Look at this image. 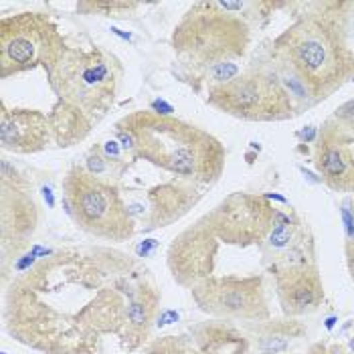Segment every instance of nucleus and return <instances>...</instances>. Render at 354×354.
<instances>
[{
  "label": "nucleus",
  "mask_w": 354,
  "mask_h": 354,
  "mask_svg": "<svg viewBox=\"0 0 354 354\" xmlns=\"http://www.w3.org/2000/svg\"><path fill=\"white\" fill-rule=\"evenodd\" d=\"M304 334V328L294 320H281V322H263V328L257 336V351L261 354H283L290 344Z\"/></svg>",
  "instance_id": "19"
},
{
  "label": "nucleus",
  "mask_w": 354,
  "mask_h": 354,
  "mask_svg": "<svg viewBox=\"0 0 354 354\" xmlns=\"http://www.w3.org/2000/svg\"><path fill=\"white\" fill-rule=\"evenodd\" d=\"M198 201V192L187 183L162 185L148 192V227H166L172 221H178L189 213L192 205Z\"/></svg>",
  "instance_id": "17"
},
{
  "label": "nucleus",
  "mask_w": 354,
  "mask_h": 354,
  "mask_svg": "<svg viewBox=\"0 0 354 354\" xmlns=\"http://www.w3.org/2000/svg\"><path fill=\"white\" fill-rule=\"evenodd\" d=\"M69 215L85 233L122 243L128 241L136 223L120 189L106 176L91 174L85 166H71L61 183Z\"/></svg>",
  "instance_id": "6"
},
{
  "label": "nucleus",
  "mask_w": 354,
  "mask_h": 354,
  "mask_svg": "<svg viewBox=\"0 0 354 354\" xmlns=\"http://www.w3.org/2000/svg\"><path fill=\"white\" fill-rule=\"evenodd\" d=\"M144 354H201L198 348H192L191 342H187L180 336H166L160 340H154Z\"/></svg>",
  "instance_id": "20"
},
{
  "label": "nucleus",
  "mask_w": 354,
  "mask_h": 354,
  "mask_svg": "<svg viewBox=\"0 0 354 354\" xmlns=\"http://www.w3.org/2000/svg\"><path fill=\"white\" fill-rule=\"evenodd\" d=\"M218 251V237L215 235L209 217H201L194 225L187 227L168 249V270L174 281L194 288L201 281L209 279L215 270Z\"/></svg>",
  "instance_id": "12"
},
{
  "label": "nucleus",
  "mask_w": 354,
  "mask_h": 354,
  "mask_svg": "<svg viewBox=\"0 0 354 354\" xmlns=\"http://www.w3.org/2000/svg\"><path fill=\"white\" fill-rule=\"evenodd\" d=\"M209 106L245 122H283L294 118L296 102L270 67H251L209 91Z\"/></svg>",
  "instance_id": "8"
},
{
  "label": "nucleus",
  "mask_w": 354,
  "mask_h": 354,
  "mask_svg": "<svg viewBox=\"0 0 354 354\" xmlns=\"http://www.w3.org/2000/svg\"><path fill=\"white\" fill-rule=\"evenodd\" d=\"M344 253H346V266H348V273L354 281V239H348L344 245Z\"/></svg>",
  "instance_id": "24"
},
{
  "label": "nucleus",
  "mask_w": 354,
  "mask_h": 354,
  "mask_svg": "<svg viewBox=\"0 0 354 354\" xmlns=\"http://www.w3.org/2000/svg\"><path fill=\"white\" fill-rule=\"evenodd\" d=\"M126 296H128V301H126L124 320H122V328L118 336L124 338L130 348H136L148 338L160 296L146 281H140V283L128 281Z\"/></svg>",
  "instance_id": "16"
},
{
  "label": "nucleus",
  "mask_w": 354,
  "mask_h": 354,
  "mask_svg": "<svg viewBox=\"0 0 354 354\" xmlns=\"http://www.w3.org/2000/svg\"><path fill=\"white\" fill-rule=\"evenodd\" d=\"M308 354H342V348L340 346H328V344H322V342H318V344H314Z\"/></svg>",
  "instance_id": "23"
},
{
  "label": "nucleus",
  "mask_w": 354,
  "mask_h": 354,
  "mask_svg": "<svg viewBox=\"0 0 354 354\" xmlns=\"http://www.w3.org/2000/svg\"><path fill=\"white\" fill-rule=\"evenodd\" d=\"M275 273L277 300L288 318L316 312L324 301V283L316 263L272 268Z\"/></svg>",
  "instance_id": "14"
},
{
  "label": "nucleus",
  "mask_w": 354,
  "mask_h": 354,
  "mask_svg": "<svg viewBox=\"0 0 354 354\" xmlns=\"http://www.w3.org/2000/svg\"><path fill=\"white\" fill-rule=\"evenodd\" d=\"M53 138L51 118L39 109L6 108L0 109V144L2 150L15 154H35L45 150Z\"/></svg>",
  "instance_id": "15"
},
{
  "label": "nucleus",
  "mask_w": 354,
  "mask_h": 354,
  "mask_svg": "<svg viewBox=\"0 0 354 354\" xmlns=\"http://www.w3.org/2000/svg\"><path fill=\"white\" fill-rule=\"evenodd\" d=\"M249 43V23L215 0L194 2L172 32L178 59L203 71L243 59Z\"/></svg>",
  "instance_id": "5"
},
{
  "label": "nucleus",
  "mask_w": 354,
  "mask_h": 354,
  "mask_svg": "<svg viewBox=\"0 0 354 354\" xmlns=\"http://www.w3.org/2000/svg\"><path fill=\"white\" fill-rule=\"evenodd\" d=\"M196 306L221 320L268 322L270 310L261 277H209L191 290Z\"/></svg>",
  "instance_id": "9"
},
{
  "label": "nucleus",
  "mask_w": 354,
  "mask_h": 354,
  "mask_svg": "<svg viewBox=\"0 0 354 354\" xmlns=\"http://www.w3.org/2000/svg\"><path fill=\"white\" fill-rule=\"evenodd\" d=\"M351 4L326 12V2H314L320 12L298 17L272 43V57L286 63L306 85L312 104L324 102L354 77V51L344 23L336 19Z\"/></svg>",
  "instance_id": "4"
},
{
  "label": "nucleus",
  "mask_w": 354,
  "mask_h": 354,
  "mask_svg": "<svg viewBox=\"0 0 354 354\" xmlns=\"http://www.w3.org/2000/svg\"><path fill=\"white\" fill-rule=\"evenodd\" d=\"M314 166L332 191L354 192V138L330 118L314 142Z\"/></svg>",
  "instance_id": "13"
},
{
  "label": "nucleus",
  "mask_w": 354,
  "mask_h": 354,
  "mask_svg": "<svg viewBox=\"0 0 354 354\" xmlns=\"http://www.w3.org/2000/svg\"><path fill=\"white\" fill-rule=\"evenodd\" d=\"M330 120L346 134H351L354 138V100L344 102L340 108H336V111L330 115Z\"/></svg>",
  "instance_id": "22"
},
{
  "label": "nucleus",
  "mask_w": 354,
  "mask_h": 354,
  "mask_svg": "<svg viewBox=\"0 0 354 354\" xmlns=\"http://www.w3.org/2000/svg\"><path fill=\"white\" fill-rule=\"evenodd\" d=\"M194 342L201 354H247L249 351L245 334L229 326L227 320L198 328L194 332Z\"/></svg>",
  "instance_id": "18"
},
{
  "label": "nucleus",
  "mask_w": 354,
  "mask_h": 354,
  "mask_svg": "<svg viewBox=\"0 0 354 354\" xmlns=\"http://www.w3.org/2000/svg\"><path fill=\"white\" fill-rule=\"evenodd\" d=\"M47 75L57 95L49 113L55 144L69 148L85 140L113 108L124 69L120 59L102 47H67Z\"/></svg>",
  "instance_id": "2"
},
{
  "label": "nucleus",
  "mask_w": 354,
  "mask_h": 354,
  "mask_svg": "<svg viewBox=\"0 0 354 354\" xmlns=\"http://www.w3.org/2000/svg\"><path fill=\"white\" fill-rule=\"evenodd\" d=\"M65 51V39L49 15L28 10L0 19V80L37 67L49 73Z\"/></svg>",
  "instance_id": "7"
},
{
  "label": "nucleus",
  "mask_w": 354,
  "mask_h": 354,
  "mask_svg": "<svg viewBox=\"0 0 354 354\" xmlns=\"http://www.w3.org/2000/svg\"><path fill=\"white\" fill-rule=\"evenodd\" d=\"M115 134L124 150L183 180L211 185L225 170L223 142L172 115L138 109L115 124Z\"/></svg>",
  "instance_id": "3"
},
{
  "label": "nucleus",
  "mask_w": 354,
  "mask_h": 354,
  "mask_svg": "<svg viewBox=\"0 0 354 354\" xmlns=\"http://www.w3.org/2000/svg\"><path fill=\"white\" fill-rule=\"evenodd\" d=\"M109 251L61 249L21 275L8 296L6 330L47 354H95L104 334H120L128 275L111 273Z\"/></svg>",
  "instance_id": "1"
},
{
  "label": "nucleus",
  "mask_w": 354,
  "mask_h": 354,
  "mask_svg": "<svg viewBox=\"0 0 354 354\" xmlns=\"http://www.w3.org/2000/svg\"><path fill=\"white\" fill-rule=\"evenodd\" d=\"M138 6H140L138 2H109V0H104V2H82L77 8L100 10L106 17H126L130 10H136Z\"/></svg>",
  "instance_id": "21"
},
{
  "label": "nucleus",
  "mask_w": 354,
  "mask_h": 354,
  "mask_svg": "<svg viewBox=\"0 0 354 354\" xmlns=\"http://www.w3.org/2000/svg\"><path fill=\"white\" fill-rule=\"evenodd\" d=\"M39 225V203L27 178L6 160L0 174V239L4 255L25 245Z\"/></svg>",
  "instance_id": "11"
},
{
  "label": "nucleus",
  "mask_w": 354,
  "mask_h": 354,
  "mask_svg": "<svg viewBox=\"0 0 354 354\" xmlns=\"http://www.w3.org/2000/svg\"><path fill=\"white\" fill-rule=\"evenodd\" d=\"M351 351L354 353V336H353V340H351Z\"/></svg>",
  "instance_id": "25"
},
{
  "label": "nucleus",
  "mask_w": 354,
  "mask_h": 354,
  "mask_svg": "<svg viewBox=\"0 0 354 354\" xmlns=\"http://www.w3.org/2000/svg\"><path fill=\"white\" fill-rule=\"evenodd\" d=\"M277 213L272 201L263 194L231 192L207 217L218 241L247 247L266 243Z\"/></svg>",
  "instance_id": "10"
}]
</instances>
